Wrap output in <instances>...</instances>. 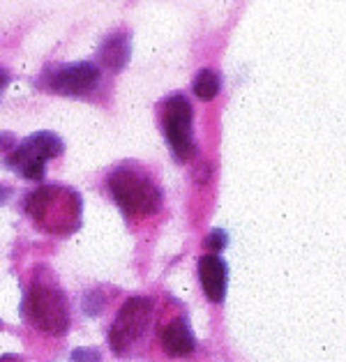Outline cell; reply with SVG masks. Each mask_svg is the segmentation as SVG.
Wrapping results in <instances>:
<instances>
[{"label":"cell","instance_id":"obj_1","mask_svg":"<svg viewBox=\"0 0 346 362\" xmlns=\"http://www.w3.org/2000/svg\"><path fill=\"white\" fill-rule=\"evenodd\" d=\"M109 189L122 213L132 217L153 215L162 206V192L153 178L132 164H122L109 175Z\"/></svg>","mask_w":346,"mask_h":362},{"label":"cell","instance_id":"obj_2","mask_svg":"<svg viewBox=\"0 0 346 362\" xmlns=\"http://www.w3.org/2000/svg\"><path fill=\"white\" fill-rule=\"evenodd\" d=\"M23 314L35 328L47 334H63L69 325V307L65 293L60 291V286H56V281H44L42 275L40 281H33L28 296H25Z\"/></svg>","mask_w":346,"mask_h":362},{"label":"cell","instance_id":"obj_3","mask_svg":"<svg viewBox=\"0 0 346 362\" xmlns=\"http://www.w3.org/2000/svg\"><path fill=\"white\" fill-rule=\"evenodd\" d=\"M150 314H153V300L148 298H129L120 307L109 332V344L118 356H125L134 346V341L146 332Z\"/></svg>","mask_w":346,"mask_h":362},{"label":"cell","instance_id":"obj_4","mask_svg":"<svg viewBox=\"0 0 346 362\" xmlns=\"http://www.w3.org/2000/svg\"><path fill=\"white\" fill-rule=\"evenodd\" d=\"M162 125L171 150L180 162L192 160L197 148H194V132H192V107L183 95H173L164 102L162 109Z\"/></svg>","mask_w":346,"mask_h":362},{"label":"cell","instance_id":"obj_5","mask_svg":"<svg viewBox=\"0 0 346 362\" xmlns=\"http://www.w3.org/2000/svg\"><path fill=\"white\" fill-rule=\"evenodd\" d=\"M100 81V69L93 63H74L58 67L51 74V88L60 95H86Z\"/></svg>","mask_w":346,"mask_h":362},{"label":"cell","instance_id":"obj_6","mask_svg":"<svg viewBox=\"0 0 346 362\" xmlns=\"http://www.w3.org/2000/svg\"><path fill=\"white\" fill-rule=\"evenodd\" d=\"M63 153V141H60L53 132H35L21 146L12 150V155L7 157V166H14L25 160H40L47 162L51 157H58Z\"/></svg>","mask_w":346,"mask_h":362},{"label":"cell","instance_id":"obj_7","mask_svg":"<svg viewBox=\"0 0 346 362\" xmlns=\"http://www.w3.org/2000/svg\"><path fill=\"white\" fill-rule=\"evenodd\" d=\"M199 277H201V286L206 291V296L212 300V303H221L226 296V279H229L224 261L217 259L215 254L201 256Z\"/></svg>","mask_w":346,"mask_h":362},{"label":"cell","instance_id":"obj_8","mask_svg":"<svg viewBox=\"0 0 346 362\" xmlns=\"http://www.w3.org/2000/svg\"><path fill=\"white\" fill-rule=\"evenodd\" d=\"M159 341H162V349L173 358H183V356H190L197 346L194 341V334L190 330V325L185 319H173L168 321L162 332H159Z\"/></svg>","mask_w":346,"mask_h":362},{"label":"cell","instance_id":"obj_9","mask_svg":"<svg viewBox=\"0 0 346 362\" xmlns=\"http://www.w3.org/2000/svg\"><path fill=\"white\" fill-rule=\"evenodd\" d=\"M127 58H129V37H127V33H115L102 44L100 60H102V65L113 69V72H120V69L125 67Z\"/></svg>","mask_w":346,"mask_h":362},{"label":"cell","instance_id":"obj_10","mask_svg":"<svg viewBox=\"0 0 346 362\" xmlns=\"http://www.w3.org/2000/svg\"><path fill=\"white\" fill-rule=\"evenodd\" d=\"M219 93V76L212 69H201L194 78V95L199 100H212Z\"/></svg>","mask_w":346,"mask_h":362},{"label":"cell","instance_id":"obj_11","mask_svg":"<svg viewBox=\"0 0 346 362\" xmlns=\"http://www.w3.org/2000/svg\"><path fill=\"white\" fill-rule=\"evenodd\" d=\"M69 362H100V353L93 349H76Z\"/></svg>","mask_w":346,"mask_h":362},{"label":"cell","instance_id":"obj_12","mask_svg":"<svg viewBox=\"0 0 346 362\" xmlns=\"http://www.w3.org/2000/svg\"><path fill=\"white\" fill-rule=\"evenodd\" d=\"M206 245L210 247V250H221V247L226 245V235H224V231H212V233L206 238Z\"/></svg>","mask_w":346,"mask_h":362},{"label":"cell","instance_id":"obj_13","mask_svg":"<svg viewBox=\"0 0 346 362\" xmlns=\"http://www.w3.org/2000/svg\"><path fill=\"white\" fill-rule=\"evenodd\" d=\"M16 148V139L12 134H0V153L7 155Z\"/></svg>","mask_w":346,"mask_h":362},{"label":"cell","instance_id":"obj_14","mask_svg":"<svg viewBox=\"0 0 346 362\" xmlns=\"http://www.w3.org/2000/svg\"><path fill=\"white\" fill-rule=\"evenodd\" d=\"M10 199V187H5V185H0V206Z\"/></svg>","mask_w":346,"mask_h":362},{"label":"cell","instance_id":"obj_15","mask_svg":"<svg viewBox=\"0 0 346 362\" xmlns=\"http://www.w3.org/2000/svg\"><path fill=\"white\" fill-rule=\"evenodd\" d=\"M7 81H10V74H7V69L0 67V88H5Z\"/></svg>","mask_w":346,"mask_h":362}]
</instances>
